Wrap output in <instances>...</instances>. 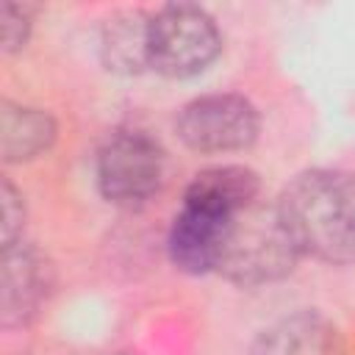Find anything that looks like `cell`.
I'll return each instance as SVG.
<instances>
[{"label": "cell", "instance_id": "obj_3", "mask_svg": "<svg viewBox=\"0 0 355 355\" xmlns=\"http://www.w3.org/2000/svg\"><path fill=\"white\" fill-rule=\"evenodd\" d=\"M219 50V28L200 6L169 3L150 17V67L166 78L202 72Z\"/></svg>", "mask_w": 355, "mask_h": 355}, {"label": "cell", "instance_id": "obj_6", "mask_svg": "<svg viewBox=\"0 0 355 355\" xmlns=\"http://www.w3.org/2000/svg\"><path fill=\"white\" fill-rule=\"evenodd\" d=\"M239 214V211H236ZM233 211L214 208L208 202L183 200V211L175 216L169 230V258L178 269L202 275L216 269Z\"/></svg>", "mask_w": 355, "mask_h": 355}, {"label": "cell", "instance_id": "obj_2", "mask_svg": "<svg viewBox=\"0 0 355 355\" xmlns=\"http://www.w3.org/2000/svg\"><path fill=\"white\" fill-rule=\"evenodd\" d=\"M297 255L277 205H261L255 200L230 219L216 272L239 286H263L286 277Z\"/></svg>", "mask_w": 355, "mask_h": 355}, {"label": "cell", "instance_id": "obj_9", "mask_svg": "<svg viewBox=\"0 0 355 355\" xmlns=\"http://www.w3.org/2000/svg\"><path fill=\"white\" fill-rule=\"evenodd\" d=\"M55 139V122L39 108L3 103L0 111V153L3 161H28L44 153Z\"/></svg>", "mask_w": 355, "mask_h": 355}, {"label": "cell", "instance_id": "obj_11", "mask_svg": "<svg viewBox=\"0 0 355 355\" xmlns=\"http://www.w3.org/2000/svg\"><path fill=\"white\" fill-rule=\"evenodd\" d=\"M255 197H258V178L247 166H214V169H205L186 189V200L208 202L214 208L233 211V214L247 208L250 202H255Z\"/></svg>", "mask_w": 355, "mask_h": 355}, {"label": "cell", "instance_id": "obj_12", "mask_svg": "<svg viewBox=\"0 0 355 355\" xmlns=\"http://www.w3.org/2000/svg\"><path fill=\"white\" fill-rule=\"evenodd\" d=\"M0 33H3V50L17 53L25 47L31 33V14L22 6L0 3Z\"/></svg>", "mask_w": 355, "mask_h": 355}, {"label": "cell", "instance_id": "obj_14", "mask_svg": "<svg viewBox=\"0 0 355 355\" xmlns=\"http://www.w3.org/2000/svg\"><path fill=\"white\" fill-rule=\"evenodd\" d=\"M119 355H136V352H119Z\"/></svg>", "mask_w": 355, "mask_h": 355}, {"label": "cell", "instance_id": "obj_10", "mask_svg": "<svg viewBox=\"0 0 355 355\" xmlns=\"http://www.w3.org/2000/svg\"><path fill=\"white\" fill-rule=\"evenodd\" d=\"M103 61L114 72H141L150 67V19L141 14H116L105 22L100 39Z\"/></svg>", "mask_w": 355, "mask_h": 355}, {"label": "cell", "instance_id": "obj_8", "mask_svg": "<svg viewBox=\"0 0 355 355\" xmlns=\"http://www.w3.org/2000/svg\"><path fill=\"white\" fill-rule=\"evenodd\" d=\"M252 355H344V344L327 316L300 311L266 327L258 336Z\"/></svg>", "mask_w": 355, "mask_h": 355}, {"label": "cell", "instance_id": "obj_13", "mask_svg": "<svg viewBox=\"0 0 355 355\" xmlns=\"http://www.w3.org/2000/svg\"><path fill=\"white\" fill-rule=\"evenodd\" d=\"M0 205H3V250H6L17 244V236L22 233V225H25L22 200L8 180H3L0 186Z\"/></svg>", "mask_w": 355, "mask_h": 355}, {"label": "cell", "instance_id": "obj_4", "mask_svg": "<svg viewBox=\"0 0 355 355\" xmlns=\"http://www.w3.org/2000/svg\"><path fill=\"white\" fill-rule=\"evenodd\" d=\"M161 175V147L139 130L114 133L97 153V186L114 205L133 208L147 202L158 191Z\"/></svg>", "mask_w": 355, "mask_h": 355}, {"label": "cell", "instance_id": "obj_1", "mask_svg": "<svg viewBox=\"0 0 355 355\" xmlns=\"http://www.w3.org/2000/svg\"><path fill=\"white\" fill-rule=\"evenodd\" d=\"M277 214L300 255L355 261V178L333 169L302 172L283 189Z\"/></svg>", "mask_w": 355, "mask_h": 355}, {"label": "cell", "instance_id": "obj_5", "mask_svg": "<svg viewBox=\"0 0 355 355\" xmlns=\"http://www.w3.org/2000/svg\"><path fill=\"white\" fill-rule=\"evenodd\" d=\"M178 133L197 153L244 150L258 136V114L239 94H208L191 100L178 116Z\"/></svg>", "mask_w": 355, "mask_h": 355}, {"label": "cell", "instance_id": "obj_7", "mask_svg": "<svg viewBox=\"0 0 355 355\" xmlns=\"http://www.w3.org/2000/svg\"><path fill=\"white\" fill-rule=\"evenodd\" d=\"M53 286V269L47 258L33 247L3 250V288H0V322L3 327L28 324Z\"/></svg>", "mask_w": 355, "mask_h": 355}]
</instances>
